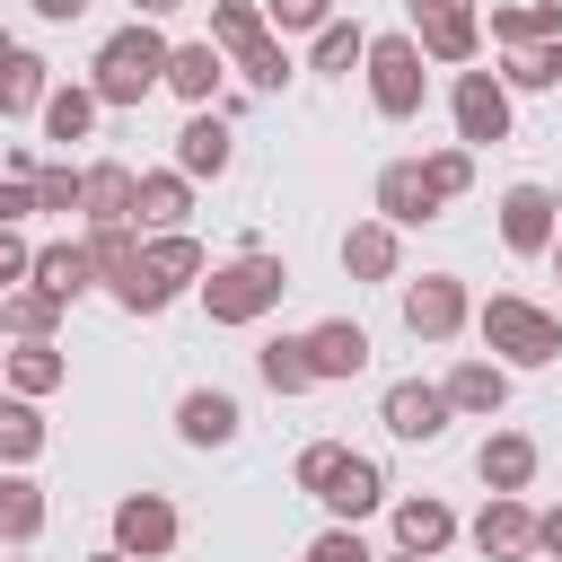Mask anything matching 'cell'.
I'll return each mask as SVG.
<instances>
[{
  "label": "cell",
  "mask_w": 562,
  "mask_h": 562,
  "mask_svg": "<svg viewBox=\"0 0 562 562\" xmlns=\"http://www.w3.org/2000/svg\"><path fill=\"white\" fill-rule=\"evenodd\" d=\"M202 272H211V246L193 228H167V237H140V255L105 281V299L123 316H167L184 290H202Z\"/></svg>",
  "instance_id": "6da1fadb"
},
{
  "label": "cell",
  "mask_w": 562,
  "mask_h": 562,
  "mask_svg": "<svg viewBox=\"0 0 562 562\" xmlns=\"http://www.w3.org/2000/svg\"><path fill=\"white\" fill-rule=\"evenodd\" d=\"M281 299H290V263L272 246H237L228 263L202 272V316L211 325H263Z\"/></svg>",
  "instance_id": "7a4b0ae2"
},
{
  "label": "cell",
  "mask_w": 562,
  "mask_h": 562,
  "mask_svg": "<svg viewBox=\"0 0 562 562\" xmlns=\"http://www.w3.org/2000/svg\"><path fill=\"white\" fill-rule=\"evenodd\" d=\"M474 334H483V351L518 378V369H553L562 360V316L553 307H536V299H518V290H492L483 307H474Z\"/></svg>",
  "instance_id": "3957f363"
},
{
  "label": "cell",
  "mask_w": 562,
  "mask_h": 562,
  "mask_svg": "<svg viewBox=\"0 0 562 562\" xmlns=\"http://www.w3.org/2000/svg\"><path fill=\"white\" fill-rule=\"evenodd\" d=\"M167 35H158V18H132V26H114L105 44H97V61H88V88H97V105H140L149 88H167Z\"/></svg>",
  "instance_id": "277c9868"
},
{
  "label": "cell",
  "mask_w": 562,
  "mask_h": 562,
  "mask_svg": "<svg viewBox=\"0 0 562 562\" xmlns=\"http://www.w3.org/2000/svg\"><path fill=\"white\" fill-rule=\"evenodd\" d=\"M430 53L413 44V26H395V35H369V61H360V79H369V105L386 114V123H413L422 105H430V70H422Z\"/></svg>",
  "instance_id": "5b68a950"
},
{
  "label": "cell",
  "mask_w": 562,
  "mask_h": 562,
  "mask_svg": "<svg viewBox=\"0 0 562 562\" xmlns=\"http://www.w3.org/2000/svg\"><path fill=\"white\" fill-rule=\"evenodd\" d=\"M448 123H457V149H492L518 132V97L501 88V70H457L448 79Z\"/></svg>",
  "instance_id": "8992f818"
},
{
  "label": "cell",
  "mask_w": 562,
  "mask_h": 562,
  "mask_svg": "<svg viewBox=\"0 0 562 562\" xmlns=\"http://www.w3.org/2000/svg\"><path fill=\"white\" fill-rule=\"evenodd\" d=\"M404 9H413V44L439 70H474V53H483V9L474 0H404Z\"/></svg>",
  "instance_id": "52a82bcc"
},
{
  "label": "cell",
  "mask_w": 562,
  "mask_h": 562,
  "mask_svg": "<svg viewBox=\"0 0 562 562\" xmlns=\"http://www.w3.org/2000/svg\"><path fill=\"white\" fill-rule=\"evenodd\" d=\"M465 325H474V290H465L457 272L404 281V334H413V342H457Z\"/></svg>",
  "instance_id": "ba28073f"
},
{
  "label": "cell",
  "mask_w": 562,
  "mask_h": 562,
  "mask_svg": "<svg viewBox=\"0 0 562 562\" xmlns=\"http://www.w3.org/2000/svg\"><path fill=\"white\" fill-rule=\"evenodd\" d=\"M378 422H386V439L430 448V439H448L457 404H448V386H439V378H395V386L378 395Z\"/></svg>",
  "instance_id": "9c48e42d"
},
{
  "label": "cell",
  "mask_w": 562,
  "mask_h": 562,
  "mask_svg": "<svg viewBox=\"0 0 562 562\" xmlns=\"http://www.w3.org/2000/svg\"><path fill=\"white\" fill-rule=\"evenodd\" d=\"M176 544H184V518H176L167 492H123V501H114V553H132V562H167Z\"/></svg>",
  "instance_id": "30bf717a"
},
{
  "label": "cell",
  "mask_w": 562,
  "mask_h": 562,
  "mask_svg": "<svg viewBox=\"0 0 562 562\" xmlns=\"http://www.w3.org/2000/svg\"><path fill=\"white\" fill-rule=\"evenodd\" d=\"M474 553L483 562H536V509H527V492H483V509H474Z\"/></svg>",
  "instance_id": "8fae6325"
},
{
  "label": "cell",
  "mask_w": 562,
  "mask_h": 562,
  "mask_svg": "<svg viewBox=\"0 0 562 562\" xmlns=\"http://www.w3.org/2000/svg\"><path fill=\"white\" fill-rule=\"evenodd\" d=\"M369 211L386 220V228H430L448 202L430 193V176H422V158H386L378 167V184H369Z\"/></svg>",
  "instance_id": "7c38bea8"
},
{
  "label": "cell",
  "mask_w": 562,
  "mask_h": 562,
  "mask_svg": "<svg viewBox=\"0 0 562 562\" xmlns=\"http://www.w3.org/2000/svg\"><path fill=\"white\" fill-rule=\"evenodd\" d=\"M316 501H325V518H334V527H360V518H378L395 492H386V465H378V457L342 448V465L325 474V492H316Z\"/></svg>",
  "instance_id": "4fadbf2b"
},
{
  "label": "cell",
  "mask_w": 562,
  "mask_h": 562,
  "mask_svg": "<svg viewBox=\"0 0 562 562\" xmlns=\"http://www.w3.org/2000/svg\"><path fill=\"white\" fill-rule=\"evenodd\" d=\"M176 176H193V184H220L228 167H237V132H228V114L220 105H202V114H184V132H176V158H167Z\"/></svg>",
  "instance_id": "5bb4252c"
},
{
  "label": "cell",
  "mask_w": 562,
  "mask_h": 562,
  "mask_svg": "<svg viewBox=\"0 0 562 562\" xmlns=\"http://www.w3.org/2000/svg\"><path fill=\"white\" fill-rule=\"evenodd\" d=\"M553 237H562L553 184H509V193H501V246H509V255H553Z\"/></svg>",
  "instance_id": "9a60e30c"
},
{
  "label": "cell",
  "mask_w": 562,
  "mask_h": 562,
  "mask_svg": "<svg viewBox=\"0 0 562 562\" xmlns=\"http://www.w3.org/2000/svg\"><path fill=\"white\" fill-rule=\"evenodd\" d=\"M167 97H184L193 114L220 105V97H228V53H220L211 35H184V44L167 53Z\"/></svg>",
  "instance_id": "2e32d148"
},
{
  "label": "cell",
  "mask_w": 562,
  "mask_h": 562,
  "mask_svg": "<svg viewBox=\"0 0 562 562\" xmlns=\"http://www.w3.org/2000/svg\"><path fill=\"white\" fill-rule=\"evenodd\" d=\"M386 518H395V553H448L465 527H457V509L439 501V492H404V501H386Z\"/></svg>",
  "instance_id": "e0dca14e"
},
{
  "label": "cell",
  "mask_w": 562,
  "mask_h": 562,
  "mask_svg": "<svg viewBox=\"0 0 562 562\" xmlns=\"http://www.w3.org/2000/svg\"><path fill=\"white\" fill-rule=\"evenodd\" d=\"M439 386H448V404H457V422H501V413H509V369H501L492 351H474V360H457V369H448Z\"/></svg>",
  "instance_id": "ac0fdd59"
},
{
  "label": "cell",
  "mask_w": 562,
  "mask_h": 562,
  "mask_svg": "<svg viewBox=\"0 0 562 562\" xmlns=\"http://www.w3.org/2000/svg\"><path fill=\"white\" fill-rule=\"evenodd\" d=\"M237 430H246V413H237L228 386H184V395H176V439H184V448H228Z\"/></svg>",
  "instance_id": "d6986e66"
},
{
  "label": "cell",
  "mask_w": 562,
  "mask_h": 562,
  "mask_svg": "<svg viewBox=\"0 0 562 562\" xmlns=\"http://www.w3.org/2000/svg\"><path fill=\"white\" fill-rule=\"evenodd\" d=\"M184 220H193V176L149 167L140 193H132V228H140V237H167V228H184Z\"/></svg>",
  "instance_id": "ffe728a7"
},
{
  "label": "cell",
  "mask_w": 562,
  "mask_h": 562,
  "mask_svg": "<svg viewBox=\"0 0 562 562\" xmlns=\"http://www.w3.org/2000/svg\"><path fill=\"white\" fill-rule=\"evenodd\" d=\"M334 255H342L351 281H395V272H404V228H386V220H351Z\"/></svg>",
  "instance_id": "44dd1931"
},
{
  "label": "cell",
  "mask_w": 562,
  "mask_h": 562,
  "mask_svg": "<svg viewBox=\"0 0 562 562\" xmlns=\"http://www.w3.org/2000/svg\"><path fill=\"white\" fill-rule=\"evenodd\" d=\"M307 360H316V386H342V378H360V369H369V325H351V316H325V325H307Z\"/></svg>",
  "instance_id": "7402d4cb"
},
{
  "label": "cell",
  "mask_w": 562,
  "mask_h": 562,
  "mask_svg": "<svg viewBox=\"0 0 562 562\" xmlns=\"http://www.w3.org/2000/svg\"><path fill=\"white\" fill-rule=\"evenodd\" d=\"M536 465H544V448H536L527 430H483V448H474L483 492H527V483H536Z\"/></svg>",
  "instance_id": "603a6c76"
},
{
  "label": "cell",
  "mask_w": 562,
  "mask_h": 562,
  "mask_svg": "<svg viewBox=\"0 0 562 562\" xmlns=\"http://www.w3.org/2000/svg\"><path fill=\"white\" fill-rule=\"evenodd\" d=\"M35 290H53L61 307H70V299H88V290H105V281H97L88 237H53V246H35Z\"/></svg>",
  "instance_id": "cb8c5ba5"
},
{
  "label": "cell",
  "mask_w": 562,
  "mask_h": 562,
  "mask_svg": "<svg viewBox=\"0 0 562 562\" xmlns=\"http://www.w3.org/2000/svg\"><path fill=\"white\" fill-rule=\"evenodd\" d=\"M0 378H9V395L44 404V395L70 386V360H61V342H9V351H0Z\"/></svg>",
  "instance_id": "d4e9b609"
},
{
  "label": "cell",
  "mask_w": 562,
  "mask_h": 562,
  "mask_svg": "<svg viewBox=\"0 0 562 562\" xmlns=\"http://www.w3.org/2000/svg\"><path fill=\"white\" fill-rule=\"evenodd\" d=\"M132 193H140V176H132L123 158H88V202H79V220H88V228H132Z\"/></svg>",
  "instance_id": "484cf974"
},
{
  "label": "cell",
  "mask_w": 562,
  "mask_h": 562,
  "mask_svg": "<svg viewBox=\"0 0 562 562\" xmlns=\"http://www.w3.org/2000/svg\"><path fill=\"white\" fill-rule=\"evenodd\" d=\"M492 44H501V53L562 44V0H501V9H492Z\"/></svg>",
  "instance_id": "4316f807"
},
{
  "label": "cell",
  "mask_w": 562,
  "mask_h": 562,
  "mask_svg": "<svg viewBox=\"0 0 562 562\" xmlns=\"http://www.w3.org/2000/svg\"><path fill=\"white\" fill-rule=\"evenodd\" d=\"M97 114H105V105H97V88H88V79H53V97H44V114H35V123H44V140L79 149V140L97 132Z\"/></svg>",
  "instance_id": "83f0119b"
},
{
  "label": "cell",
  "mask_w": 562,
  "mask_h": 562,
  "mask_svg": "<svg viewBox=\"0 0 562 562\" xmlns=\"http://www.w3.org/2000/svg\"><path fill=\"white\" fill-rule=\"evenodd\" d=\"M255 378L272 395H316V360H307V334H263L255 342Z\"/></svg>",
  "instance_id": "f1b7e54d"
},
{
  "label": "cell",
  "mask_w": 562,
  "mask_h": 562,
  "mask_svg": "<svg viewBox=\"0 0 562 562\" xmlns=\"http://www.w3.org/2000/svg\"><path fill=\"white\" fill-rule=\"evenodd\" d=\"M44 97H53V61L18 44V53L0 61V114H9V123H35V114H44Z\"/></svg>",
  "instance_id": "f546056e"
},
{
  "label": "cell",
  "mask_w": 562,
  "mask_h": 562,
  "mask_svg": "<svg viewBox=\"0 0 562 562\" xmlns=\"http://www.w3.org/2000/svg\"><path fill=\"white\" fill-rule=\"evenodd\" d=\"M44 518H53L44 483H35V474H18V465H0V544H35V536H44Z\"/></svg>",
  "instance_id": "4dcf8cb0"
},
{
  "label": "cell",
  "mask_w": 562,
  "mask_h": 562,
  "mask_svg": "<svg viewBox=\"0 0 562 562\" xmlns=\"http://www.w3.org/2000/svg\"><path fill=\"white\" fill-rule=\"evenodd\" d=\"M211 44L228 53V70H237L255 44H272V18H263V0H211Z\"/></svg>",
  "instance_id": "1f68e13d"
},
{
  "label": "cell",
  "mask_w": 562,
  "mask_h": 562,
  "mask_svg": "<svg viewBox=\"0 0 562 562\" xmlns=\"http://www.w3.org/2000/svg\"><path fill=\"white\" fill-rule=\"evenodd\" d=\"M360 61H369V26H360V18L316 26V44H307V70H316V79H351Z\"/></svg>",
  "instance_id": "d6a6232c"
},
{
  "label": "cell",
  "mask_w": 562,
  "mask_h": 562,
  "mask_svg": "<svg viewBox=\"0 0 562 562\" xmlns=\"http://www.w3.org/2000/svg\"><path fill=\"white\" fill-rule=\"evenodd\" d=\"M44 439H53V422H44L26 395H0V465H18V474H26V465L44 457Z\"/></svg>",
  "instance_id": "836d02e7"
},
{
  "label": "cell",
  "mask_w": 562,
  "mask_h": 562,
  "mask_svg": "<svg viewBox=\"0 0 562 562\" xmlns=\"http://www.w3.org/2000/svg\"><path fill=\"white\" fill-rule=\"evenodd\" d=\"M0 325H9V342H53V334H61V299L26 281V290L0 299Z\"/></svg>",
  "instance_id": "e575fe53"
},
{
  "label": "cell",
  "mask_w": 562,
  "mask_h": 562,
  "mask_svg": "<svg viewBox=\"0 0 562 562\" xmlns=\"http://www.w3.org/2000/svg\"><path fill=\"white\" fill-rule=\"evenodd\" d=\"M501 88H509V97H544V88H562V44L501 53Z\"/></svg>",
  "instance_id": "d590c367"
},
{
  "label": "cell",
  "mask_w": 562,
  "mask_h": 562,
  "mask_svg": "<svg viewBox=\"0 0 562 562\" xmlns=\"http://www.w3.org/2000/svg\"><path fill=\"white\" fill-rule=\"evenodd\" d=\"M79 202H88V167H70V158L35 167V211H53V220H79Z\"/></svg>",
  "instance_id": "8d00e7d4"
},
{
  "label": "cell",
  "mask_w": 562,
  "mask_h": 562,
  "mask_svg": "<svg viewBox=\"0 0 562 562\" xmlns=\"http://www.w3.org/2000/svg\"><path fill=\"white\" fill-rule=\"evenodd\" d=\"M237 79H246V88H255V97H281V88H290V79H299V61H290V44H281V35H272V44H255V53H246V61H237Z\"/></svg>",
  "instance_id": "74e56055"
},
{
  "label": "cell",
  "mask_w": 562,
  "mask_h": 562,
  "mask_svg": "<svg viewBox=\"0 0 562 562\" xmlns=\"http://www.w3.org/2000/svg\"><path fill=\"white\" fill-rule=\"evenodd\" d=\"M422 176H430V193H439V202H465V193H474V149H457V140H448V149H430V158H422Z\"/></svg>",
  "instance_id": "f35d334b"
},
{
  "label": "cell",
  "mask_w": 562,
  "mask_h": 562,
  "mask_svg": "<svg viewBox=\"0 0 562 562\" xmlns=\"http://www.w3.org/2000/svg\"><path fill=\"white\" fill-rule=\"evenodd\" d=\"M263 18H272V35H316V26H334L342 9H334V0H263Z\"/></svg>",
  "instance_id": "ab89813d"
},
{
  "label": "cell",
  "mask_w": 562,
  "mask_h": 562,
  "mask_svg": "<svg viewBox=\"0 0 562 562\" xmlns=\"http://www.w3.org/2000/svg\"><path fill=\"white\" fill-rule=\"evenodd\" d=\"M88 255H97V281H114L140 255V228H88Z\"/></svg>",
  "instance_id": "60d3db41"
},
{
  "label": "cell",
  "mask_w": 562,
  "mask_h": 562,
  "mask_svg": "<svg viewBox=\"0 0 562 562\" xmlns=\"http://www.w3.org/2000/svg\"><path fill=\"white\" fill-rule=\"evenodd\" d=\"M334 465H342V439H307V448H299V465H290V483H299V492H307V501H316V492H325V474H334Z\"/></svg>",
  "instance_id": "b9f144b4"
},
{
  "label": "cell",
  "mask_w": 562,
  "mask_h": 562,
  "mask_svg": "<svg viewBox=\"0 0 562 562\" xmlns=\"http://www.w3.org/2000/svg\"><path fill=\"white\" fill-rule=\"evenodd\" d=\"M299 562H378V553H369V536H360V527H325V536H307V553H299Z\"/></svg>",
  "instance_id": "7bdbcfd3"
},
{
  "label": "cell",
  "mask_w": 562,
  "mask_h": 562,
  "mask_svg": "<svg viewBox=\"0 0 562 562\" xmlns=\"http://www.w3.org/2000/svg\"><path fill=\"white\" fill-rule=\"evenodd\" d=\"M26 281H35V246H26L18 228H0V299H9V290H26Z\"/></svg>",
  "instance_id": "ee69618b"
},
{
  "label": "cell",
  "mask_w": 562,
  "mask_h": 562,
  "mask_svg": "<svg viewBox=\"0 0 562 562\" xmlns=\"http://www.w3.org/2000/svg\"><path fill=\"white\" fill-rule=\"evenodd\" d=\"M35 220V184L26 176H0V228H26Z\"/></svg>",
  "instance_id": "f6af8a7d"
},
{
  "label": "cell",
  "mask_w": 562,
  "mask_h": 562,
  "mask_svg": "<svg viewBox=\"0 0 562 562\" xmlns=\"http://www.w3.org/2000/svg\"><path fill=\"white\" fill-rule=\"evenodd\" d=\"M536 553H544V562H562V501H553V509H536Z\"/></svg>",
  "instance_id": "bcb514c9"
},
{
  "label": "cell",
  "mask_w": 562,
  "mask_h": 562,
  "mask_svg": "<svg viewBox=\"0 0 562 562\" xmlns=\"http://www.w3.org/2000/svg\"><path fill=\"white\" fill-rule=\"evenodd\" d=\"M26 9H35V18H44V26H70V18H79V9H88V0H26Z\"/></svg>",
  "instance_id": "7dc6e473"
},
{
  "label": "cell",
  "mask_w": 562,
  "mask_h": 562,
  "mask_svg": "<svg viewBox=\"0 0 562 562\" xmlns=\"http://www.w3.org/2000/svg\"><path fill=\"white\" fill-rule=\"evenodd\" d=\"M184 0H132V18H176Z\"/></svg>",
  "instance_id": "c3c4849f"
},
{
  "label": "cell",
  "mask_w": 562,
  "mask_h": 562,
  "mask_svg": "<svg viewBox=\"0 0 562 562\" xmlns=\"http://www.w3.org/2000/svg\"><path fill=\"white\" fill-rule=\"evenodd\" d=\"M88 562H132V553H114V544H97V553H88Z\"/></svg>",
  "instance_id": "681fc988"
},
{
  "label": "cell",
  "mask_w": 562,
  "mask_h": 562,
  "mask_svg": "<svg viewBox=\"0 0 562 562\" xmlns=\"http://www.w3.org/2000/svg\"><path fill=\"white\" fill-rule=\"evenodd\" d=\"M9 53H18V35H9V26H0V61H9Z\"/></svg>",
  "instance_id": "f907efd6"
},
{
  "label": "cell",
  "mask_w": 562,
  "mask_h": 562,
  "mask_svg": "<svg viewBox=\"0 0 562 562\" xmlns=\"http://www.w3.org/2000/svg\"><path fill=\"white\" fill-rule=\"evenodd\" d=\"M378 562H422V553H378Z\"/></svg>",
  "instance_id": "816d5d0a"
},
{
  "label": "cell",
  "mask_w": 562,
  "mask_h": 562,
  "mask_svg": "<svg viewBox=\"0 0 562 562\" xmlns=\"http://www.w3.org/2000/svg\"><path fill=\"white\" fill-rule=\"evenodd\" d=\"M553 281H562V237H553Z\"/></svg>",
  "instance_id": "f5cc1de1"
},
{
  "label": "cell",
  "mask_w": 562,
  "mask_h": 562,
  "mask_svg": "<svg viewBox=\"0 0 562 562\" xmlns=\"http://www.w3.org/2000/svg\"><path fill=\"white\" fill-rule=\"evenodd\" d=\"M553 211H562V184H553Z\"/></svg>",
  "instance_id": "db71d44e"
},
{
  "label": "cell",
  "mask_w": 562,
  "mask_h": 562,
  "mask_svg": "<svg viewBox=\"0 0 562 562\" xmlns=\"http://www.w3.org/2000/svg\"><path fill=\"white\" fill-rule=\"evenodd\" d=\"M0 395H9V378H0Z\"/></svg>",
  "instance_id": "11a10c76"
},
{
  "label": "cell",
  "mask_w": 562,
  "mask_h": 562,
  "mask_svg": "<svg viewBox=\"0 0 562 562\" xmlns=\"http://www.w3.org/2000/svg\"><path fill=\"white\" fill-rule=\"evenodd\" d=\"M0 342H9V325H0Z\"/></svg>",
  "instance_id": "9f6ffc18"
}]
</instances>
